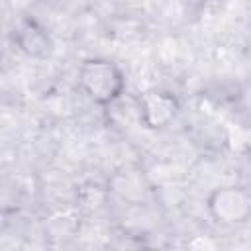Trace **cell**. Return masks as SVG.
Returning <instances> with one entry per match:
<instances>
[{
  "mask_svg": "<svg viewBox=\"0 0 251 251\" xmlns=\"http://www.w3.org/2000/svg\"><path fill=\"white\" fill-rule=\"evenodd\" d=\"M14 43L16 47L33 59H45L53 51V41L47 29L29 16H24L14 27Z\"/></svg>",
  "mask_w": 251,
  "mask_h": 251,
  "instance_id": "4",
  "label": "cell"
},
{
  "mask_svg": "<svg viewBox=\"0 0 251 251\" xmlns=\"http://www.w3.org/2000/svg\"><path fill=\"white\" fill-rule=\"evenodd\" d=\"M139 122L145 129L159 131L175 122L180 112V102L171 90L151 88L137 96Z\"/></svg>",
  "mask_w": 251,
  "mask_h": 251,
  "instance_id": "3",
  "label": "cell"
},
{
  "mask_svg": "<svg viewBox=\"0 0 251 251\" xmlns=\"http://www.w3.org/2000/svg\"><path fill=\"white\" fill-rule=\"evenodd\" d=\"M206 210L218 226H239L251 218V190L237 184L214 188L206 196Z\"/></svg>",
  "mask_w": 251,
  "mask_h": 251,
  "instance_id": "2",
  "label": "cell"
},
{
  "mask_svg": "<svg viewBox=\"0 0 251 251\" xmlns=\"http://www.w3.org/2000/svg\"><path fill=\"white\" fill-rule=\"evenodd\" d=\"M249 159H251V149H249Z\"/></svg>",
  "mask_w": 251,
  "mask_h": 251,
  "instance_id": "6",
  "label": "cell"
},
{
  "mask_svg": "<svg viewBox=\"0 0 251 251\" xmlns=\"http://www.w3.org/2000/svg\"><path fill=\"white\" fill-rule=\"evenodd\" d=\"M237 102H239V108H241V110L251 118V82L243 84V88L239 90Z\"/></svg>",
  "mask_w": 251,
  "mask_h": 251,
  "instance_id": "5",
  "label": "cell"
},
{
  "mask_svg": "<svg viewBox=\"0 0 251 251\" xmlns=\"http://www.w3.org/2000/svg\"><path fill=\"white\" fill-rule=\"evenodd\" d=\"M78 86L98 106H112L126 88L122 69L106 57H88L78 67Z\"/></svg>",
  "mask_w": 251,
  "mask_h": 251,
  "instance_id": "1",
  "label": "cell"
}]
</instances>
